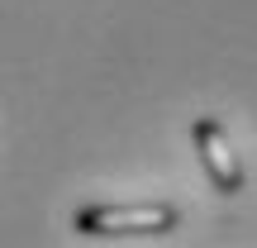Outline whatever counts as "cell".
<instances>
[{"mask_svg":"<svg viewBox=\"0 0 257 248\" xmlns=\"http://www.w3.org/2000/svg\"><path fill=\"white\" fill-rule=\"evenodd\" d=\"M191 138H195L200 167H205V177L214 182V191L238 196L243 182H248V172H243V162H238V153H233V143H229V134H224V124L214 120V115H200V120L191 124Z\"/></svg>","mask_w":257,"mask_h":248,"instance_id":"obj_2","label":"cell"},{"mask_svg":"<svg viewBox=\"0 0 257 248\" xmlns=\"http://www.w3.org/2000/svg\"><path fill=\"white\" fill-rule=\"evenodd\" d=\"M181 224V210L172 201H124V205H81L72 215L76 234L110 239V234H172Z\"/></svg>","mask_w":257,"mask_h":248,"instance_id":"obj_1","label":"cell"}]
</instances>
